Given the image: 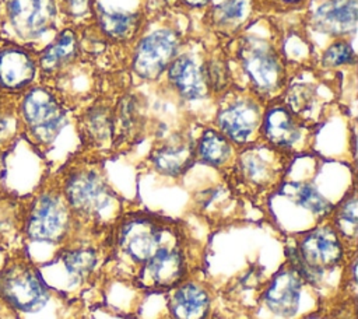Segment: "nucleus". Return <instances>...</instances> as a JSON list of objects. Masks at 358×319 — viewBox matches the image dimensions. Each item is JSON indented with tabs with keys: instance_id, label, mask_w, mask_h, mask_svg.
<instances>
[{
	"instance_id": "13",
	"label": "nucleus",
	"mask_w": 358,
	"mask_h": 319,
	"mask_svg": "<svg viewBox=\"0 0 358 319\" xmlns=\"http://www.w3.org/2000/svg\"><path fill=\"white\" fill-rule=\"evenodd\" d=\"M186 274V262L183 253L176 248L162 246L145 262L143 277L147 287L157 290H169L183 281Z\"/></svg>"
},
{
	"instance_id": "22",
	"label": "nucleus",
	"mask_w": 358,
	"mask_h": 319,
	"mask_svg": "<svg viewBox=\"0 0 358 319\" xmlns=\"http://www.w3.org/2000/svg\"><path fill=\"white\" fill-rule=\"evenodd\" d=\"M18 97L0 94V151L7 153L21 137L18 119Z\"/></svg>"
},
{
	"instance_id": "9",
	"label": "nucleus",
	"mask_w": 358,
	"mask_h": 319,
	"mask_svg": "<svg viewBox=\"0 0 358 319\" xmlns=\"http://www.w3.org/2000/svg\"><path fill=\"white\" fill-rule=\"evenodd\" d=\"M179 38L172 31H155L137 46L133 59L134 71L147 80L157 78L175 59Z\"/></svg>"
},
{
	"instance_id": "1",
	"label": "nucleus",
	"mask_w": 358,
	"mask_h": 319,
	"mask_svg": "<svg viewBox=\"0 0 358 319\" xmlns=\"http://www.w3.org/2000/svg\"><path fill=\"white\" fill-rule=\"evenodd\" d=\"M52 297L53 290L31 259L27 245L4 253L0 267V299L17 319L36 315L45 309Z\"/></svg>"
},
{
	"instance_id": "31",
	"label": "nucleus",
	"mask_w": 358,
	"mask_h": 319,
	"mask_svg": "<svg viewBox=\"0 0 358 319\" xmlns=\"http://www.w3.org/2000/svg\"><path fill=\"white\" fill-rule=\"evenodd\" d=\"M189 6H193V7H200V6H204L206 3H208L210 0H185Z\"/></svg>"
},
{
	"instance_id": "27",
	"label": "nucleus",
	"mask_w": 358,
	"mask_h": 319,
	"mask_svg": "<svg viewBox=\"0 0 358 319\" xmlns=\"http://www.w3.org/2000/svg\"><path fill=\"white\" fill-rule=\"evenodd\" d=\"M248 0H225L214 8V20L224 25L241 22L246 15Z\"/></svg>"
},
{
	"instance_id": "14",
	"label": "nucleus",
	"mask_w": 358,
	"mask_h": 319,
	"mask_svg": "<svg viewBox=\"0 0 358 319\" xmlns=\"http://www.w3.org/2000/svg\"><path fill=\"white\" fill-rule=\"evenodd\" d=\"M302 290L301 276L288 264L273 277L264 292V302L277 315L292 316L296 312Z\"/></svg>"
},
{
	"instance_id": "8",
	"label": "nucleus",
	"mask_w": 358,
	"mask_h": 319,
	"mask_svg": "<svg viewBox=\"0 0 358 319\" xmlns=\"http://www.w3.org/2000/svg\"><path fill=\"white\" fill-rule=\"evenodd\" d=\"M162 225L155 218L144 215L129 218L119 229L117 245L133 262L145 263L158 249L165 246L162 243Z\"/></svg>"
},
{
	"instance_id": "19",
	"label": "nucleus",
	"mask_w": 358,
	"mask_h": 319,
	"mask_svg": "<svg viewBox=\"0 0 358 319\" xmlns=\"http://www.w3.org/2000/svg\"><path fill=\"white\" fill-rule=\"evenodd\" d=\"M168 76L172 85L186 99L200 98L207 90L206 76L189 56L175 57L169 64Z\"/></svg>"
},
{
	"instance_id": "16",
	"label": "nucleus",
	"mask_w": 358,
	"mask_h": 319,
	"mask_svg": "<svg viewBox=\"0 0 358 319\" xmlns=\"http://www.w3.org/2000/svg\"><path fill=\"white\" fill-rule=\"evenodd\" d=\"M357 0H329L313 15V27L319 31L344 36L357 29Z\"/></svg>"
},
{
	"instance_id": "4",
	"label": "nucleus",
	"mask_w": 358,
	"mask_h": 319,
	"mask_svg": "<svg viewBox=\"0 0 358 319\" xmlns=\"http://www.w3.org/2000/svg\"><path fill=\"white\" fill-rule=\"evenodd\" d=\"M344 242L330 224L317 225L299 234L296 243L287 248L289 266L302 280L315 284L329 269L336 267L344 257Z\"/></svg>"
},
{
	"instance_id": "11",
	"label": "nucleus",
	"mask_w": 358,
	"mask_h": 319,
	"mask_svg": "<svg viewBox=\"0 0 358 319\" xmlns=\"http://www.w3.org/2000/svg\"><path fill=\"white\" fill-rule=\"evenodd\" d=\"M29 194L20 196L0 187V252L7 253L25 246L24 225Z\"/></svg>"
},
{
	"instance_id": "15",
	"label": "nucleus",
	"mask_w": 358,
	"mask_h": 319,
	"mask_svg": "<svg viewBox=\"0 0 358 319\" xmlns=\"http://www.w3.org/2000/svg\"><path fill=\"white\" fill-rule=\"evenodd\" d=\"M78 43L73 29L66 28L53 38L43 49L38 50L39 81L53 78L63 71L77 56Z\"/></svg>"
},
{
	"instance_id": "2",
	"label": "nucleus",
	"mask_w": 358,
	"mask_h": 319,
	"mask_svg": "<svg viewBox=\"0 0 358 319\" xmlns=\"http://www.w3.org/2000/svg\"><path fill=\"white\" fill-rule=\"evenodd\" d=\"M76 220L60 190L57 179H49L29 194L24 239L28 242H45L64 245Z\"/></svg>"
},
{
	"instance_id": "20",
	"label": "nucleus",
	"mask_w": 358,
	"mask_h": 319,
	"mask_svg": "<svg viewBox=\"0 0 358 319\" xmlns=\"http://www.w3.org/2000/svg\"><path fill=\"white\" fill-rule=\"evenodd\" d=\"M194 153L192 143L187 140L171 141L154 151L152 162L159 172L176 176L190 166Z\"/></svg>"
},
{
	"instance_id": "21",
	"label": "nucleus",
	"mask_w": 358,
	"mask_h": 319,
	"mask_svg": "<svg viewBox=\"0 0 358 319\" xmlns=\"http://www.w3.org/2000/svg\"><path fill=\"white\" fill-rule=\"evenodd\" d=\"M56 260L62 262L66 271L77 280H85L95 269L96 253L88 246H64Z\"/></svg>"
},
{
	"instance_id": "7",
	"label": "nucleus",
	"mask_w": 358,
	"mask_h": 319,
	"mask_svg": "<svg viewBox=\"0 0 358 319\" xmlns=\"http://www.w3.org/2000/svg\"><path fill=\"white\" fill-rule=\"evenodd\" d=\"M38 81V50L0 38V94L21 95Z\"/></svg>"
},
{
	"instance_id": "3",
	"label": "nucleus",
	"mask_w": 358,
	"mask_h": 319,
	"mask_svg": "<svg viewBox=\"0 0 358 319\" xmlns=\"http://www.w3.org/2000/svg\"><path fill=\"white\" fill-rule=\"evenodd\" d=\"M20 134L36 151H46L66 122V108L59 95L38 81L18 97Z\"/></svg>"
},
{
	"instance_id": "5",
	"label": "nucleus",
	"mask_w": 358,
	"mask_h": 319,
	"mask_svg": "<svg viewBox=\"0 0 358 319\" xmlns=\"http://www.w3.org/2000/svg\"><path fill=\"white\" fill-rule=\"evenodd\" d=\"M56 18V0H0V38L36 49Z\"/></svg>"
},
{
	"instance_id": "29",
	"label": "nucleus",
	"mask_w": 358,
	"mask_h": 319,
	"mask_svg": "<svg viewBox=\"0 0 358 319\" xmlns=\"http://www.w3.org/2000/svg\"><path fill=\"white\" fill-rule=\"evenodd\" d=\"M242 168L246 179L252 180L253 183L262 185L263 182L268 180V168L259 155L249 154L248 157H245V160L242 161Z\"/></svg>"
},
{
	"instance_id": "26",
	"label": "nucleus",
	"mask_w": 358,
	"mask_h": 319,
	"mask_svg": "<svg viewBox=\"0 0 358 319\" xmlns=\"http://www.w3.org/2000/svg\"><path fill=\"white\" fill-rule=\"evenodd\" d=\"M99 20L103 31L117 38L129 36L136 29V22H137L134 14L109 13V11H102Z\"/></svg>"
},
{
	"instance_id": "12",
	"label": "nucleus",
	"mask_w": 358,
	"mask_h": 319,
	"mask_svg": "<svg viewBox=\"0 0 358 319\" xmlns=\"http://www.w3.org/2000/svg\"><path fill=\"white\" fill-rule=\"evenodd\" d=\"M217 120L221 133L228 140L245 144L257 129L260 113L252 99L241 98L222 108Z\"/></svg>"
},
{
	"instance_id": "6",
	"label": "nucleus",
	"mask_w": 358,
	"mask_h": 319,
	"mask_svg": "<svg viewBox=\"0 0 358 319\" xmlns=\"http://www.w3.org/2000/svg\"><path fill=\"white\" fill-rule=\"evenodd\" d=\"M74 220H101L115 204V196L103 179L91 169H73L57 179Z\"/></svg>"
},
{
	"instance_id": "25",
	"label": "nucleus",
	"mask_w": 358,
	"mask_h": 319,
	"mask_svg": "<svg viewBox=\"0 0 358 319\" xmlns=\"http://www.w3.org/2000/svg\"><path fill=\"white\" fill-rule=\"evenodd\" d=\"M285 194H288L296 204L317 215H329L333 210V206L308 183H289L285 189Z\"/></svg>"
},
{
	"instance_id": "28",
	"label": "nucleus",
	"mask_w": 358,
	"mask_h": 319,
	"mask_svg": "<svg viewBox=\"0 0 358 319\" xmlns=\"http://www.w3.org/2000/svg\"><path fill=\"white\" fill-rule=\"evenodd\" d=\"M322 63L326 67H336L341 64L355 63V52L351 45L344 41H337L331 43L323 53Z\"/></svg>"
},
{
	"instance_id": "32",
	"label": "nucleus",
	"mask_w": 358,
	"mask_h": 319,
	"mask_svg": "<svg viewBox=\"0 0 358 319\" xmlns=\"http://www.w3.org/2000/svg\"><path fill=\"white\" fill-rule=\"evenodd\" d=\"M278 1H281L282 4H291V6H294V4H298V3H301L302 0H278Z\"/></svg>"
},
{
	"instance_id": "10",
	"label": "nucleus",
	"mask_w": 358,
	"mask_h": 319,
	"mask_svg": "<svg viewBox=\"0 0 358 319\" xmlns=\"http://www.w3.org/2000/svg\"><path fill=\"white\" fill-rule=\"evenodd\" d=\"M239 56L255 88L262 92H273L281 85L284 70L278 55L267 43H246L241 49Z\"/></svg>"
},
{
	"instance_id": "23",
	"label": "nucleus",
	"mask_w": 358,
	"mask_h": 319,
	"mask_svg": "<svg viewBox=\"0 0 358 319\" xmlns=\"http://www.w3.org/2000/svg\"><path fill=\"white\" fill-rule=\"evenodd\" d=\"M196 153L203 162L213 166H220L229 158L231 144L222 133L208 129L201 134Z\"/></svg>"
},
{
	"instance_id": "30",
	"label": "nucleus",
	"mask_w": 358,
	"mask_h": 319,
	"mask_svg": "<svg viewBox=\"0 0 358 319\" xmlns=\"http://www.w3.org/2000/svg\"><path fill=\"white\" fill-rule=\"evenodd\" d=\"M0 319H17L15 313L0 299Z\"/></svg>"
},
{
	"instance_id": "24",
	"label": "nucleus",
	"mask_w": 358,
	"mask_h": 319,
	"mask_svg": "<svg viewBox=\"0 0 358 319\" xmlns=\"http://www.w3.org/2000/svg\"><path fill=\"white\" fill-rule=\"evenodd\" d=\"M357 225H358L357 197H355V192L352 190L351 194L345 196V199L336 208L333 227L336 228L343 242H350L351 245H355Z\"/></svg>"
},
{
	"instance_id": "17",
	"label": "nucleus",
	"mask_w": 358,
	"mask_h": 319,
	"mask_svg": "<svg viewBox=\"0 0 358 319\" xmlns=\"http://www.w3.org/2000/svg\"><path fill=\"white\" fill-rule=\"evenodd\" d=\"M262 133L268 143L281 148L292 147L301 137V127L291 111L275 105L266 111L262 122Z\"/></svg>"
},
{
	"instance_id": "18",
	"label": "nucleus",
	"mask_w": 358,
	"mask_h": 319,
	"mask_svg": "<svg viewBox=\"0 0 358 319\" xmlns=\"http://www.w3.org/2000/svg\"><path fill=\"white\" fill-rule=\"evenodd\" d=\"M169 308L176 319H204L210 308V297L201 285L183 283L175 288Z\"/></svg>"
}]
</instances>
